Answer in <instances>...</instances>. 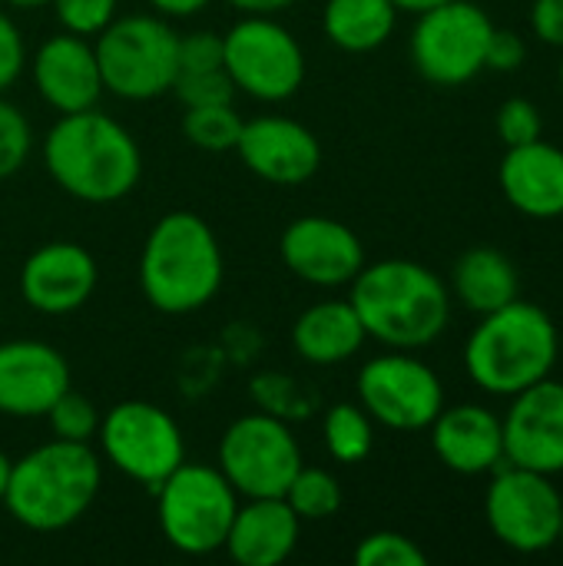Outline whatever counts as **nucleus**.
Wrapping results in <instances>:
<instances>
[{"label": "nucleus", "mask_w": 563, "mask_h": 566, "mask_svg": "<svg viewBox=\"0 0 563 566\" xmlns=\"http://www.w3.org/2000/svg\"><path fill=\"white\" fill-rule=\"evenodd\" d=\"M46 176L76 202L110 206L126 199L143 176L136 136L103 109L90 106L60 116L40 146Z\"/></svg>", "instance_id": "nucleus-1"}, {"label": "nucleus", "mask_w": 563, "mask_h": 566, "mask_svg": "<svg viewBox=\"0 0 563 566\" xmlns=\"http://www.w3.org/2000/svg\"><path fill=\"white\" fill-rule=\"evenodd\" d=\"M348 289V302L358 312L365 335L395 352H418L438 342L451 322L445 282L411 259L365 262Z\"/></svg>", "instance_id": "nucleus-2"}, {"label": "nucleus", "mask_w": 563, "mask_h": 566, "mask_svg": "<svg viewBox=\"0 0 563 566\" xmlns=\"http://www.w3.org/2000/svg\"><path fill=\"white\" fill-rule=\"evenodd\" d=\"M222 279V245L202 216L176 209L156 219L139 252V289L156 312L192 315L216 302Z\"/></svg>", "instance_id": "nucleus-3"}, {"label": "nucleus", "mask_w": 563, "mask_h": 566, "mask_svg": "<svg viewBox=\"0 0 563 566\" xmlns=\"http://www.w3.org/2000/svg\"><path fill=\"white\" fill-rule=\"evenodd\" d=\"M100 484L103 458L90 444L53 438L10 461L0 504L20 527L33 534H56L86 517Z\"/></svg>", "instance_id": "nucleus-4"}, {"label": "nucleus", "mask_w": 563, "mask_h": 566, "mask_svg": "<svg viewBox=\"0 0 563 566\" xmlns=\"http://www.w3.org/2000/svg\"><path fill=\"white\" fill-rule=\"evenodd\" d=\"M557 355L561 338L554 318L541 305L514 298L481 315L465 345V368L481 391L511 398L548 378Z\"/></svg>", "instance_id": "nucleus-5"}, {"label": "nucleus", "mask_w": 563, "mask_h": 566, "mask_svg": "<svg viewBox=\"0 0 563 566\" xmlns=\"http://www.w3.org/2000/svg\"><path fill=\"white\" fill-rule=\"evenodd\" d=\"M103 90L126 103H149L173 90L179 73V33L159 13L113 17L93 36Z\"/></svg>", "instance_id": "nucleus-6"}, {"label": "nucleus", "mask_w": 563, "mask_h": 566, "mask_svg": "<svg viewBox=\"0 0 563 566\" xmlns=\"http://www.w3.org/2000/svg\"><path fill=\"white\" fill-rule=\"evenodd\" d=\"M153 494L163 537L186 557H209L222 551L242 501L216 464L196 461H183Z\"/></svg>", "instance_id": "nucleus-7"}, {"label": "nucleus", "mask_w": 563, "mask_h": 566, "mask_svg": "<svg viewBox=\"0 0 563 566\" xmlns=\"http://www.w3.org/2000/svg\"><path fill=\"white\" fill-rule=\"evenodd\" d=\"M222 66L236 86L259 103H285L305 83V50L295 33L265 13H242L222 33Z\"/></svg>", "instance_id": "nucleus-8"}, {"label": "nucleus", "mask_w": 563, "mask_h": 566, "mask_svg": "<svg viewBox=\"0 0 563 566\" xmlns=\"http://www.w3.org/2000/svg\"><path fill=\"white\" fill-rule=\"evenodd\" d=\"M100 458L123 478L156 491L183 461L186 438L169 411L153 401H119L100 418Z\"/></svg>", "instance_id": "nucleus-9"}, {"label": "nucleus", "mask_w": 563, "mask_h": 566, "mask_svg": "<svg viewBox=\"0 0 563 566\" xmlns=\"http://www.w3.org/2000/svg\"><path fill=\"white\" fill-rule=\"evenodd\" d=\"M302 444L285 424V418L269 411H252L236 418L219 441L216 468L232 484V491L249 497H282L302 468Z\"/></svg>", "instance_id": "nucleus-10"}, {"label": "nucleus", "mask_w": 563, "mask_h": 566, "mask_svg": "<svg viewBox=\"0 0 563 566\" xmlns=\"http://www.w3.org/2000/svg\"><path fill=\"white\" fill-rule=\"evenodd\" d=\"M494 23L471 0H445L418 13L411 30V63L435 86L471 83L488 60Z\"/></svg>", "instance_id": "nucleus-11"}, {"label": "nucleus", "mask_w": 563, "mask_h": 566, "mask_svg": "<svg viewBox=\"0 0 563 566\" xmlns=\"http://www.w3.org/2000/svg\"><path fill=\"white\" fill-rule=\"evenodd\" d=\"M484 517L514 554H544L557 547L563 497L548 474L501 464L484 494Z\"/></svg>", "instance_id": "nucleus-12"}, {"label": "nucleus", "mask_w": 563, "mask_h": 566, "mask_svg": "<svg viewBox=\"0 0 563 566\" xmlns=\"http://www.w3.org/2000/svg\"><path fill=\"white\" fill-rule=\"evenodd\" d=\"M358 405L392 431H425L445 408V388L431 365L408 352L378 355L358 371Z\"/></svg>", "instance_id": "nucleus-13"}, {"label": "nucleus", "mask_w": 563, "mask_h": 566, "mask_svg": "<svg viewBox=\"0 0 563 566\" xmlns=\"http://www.w3.org/2000/svg\"><path fill=\"white\" fill-rule=\"evenodd\" d=\"M279 259L305 285L342 289L365 269V245L338 219L299 216L282 229Z\"/></svg>", "instance_id": "nucleus-14"}, {"label": "nucleus", "mask_w": 563, "mask_h": 566, "mask_svg": "<svg viewBox=\"0 0 563 566\" xmlns=\"http://www.w3.org/2000/svg\"><path fill=\"white\" fill-rule=\"evenodd\" d=\"M504 431V464L561 474L563 471V381L551 375L538 385L511 395V408L501 418Z\"/></svg>", "instance_id": "nucleus-15"}, {"label": "nucleus", "mask_w": 563, "mask_h": 566, "mask_svg": "<svg viewBox=\"0 0 563 566\" xmlns=\"http://www.w3.org/2000/svg\"><path fill=\"white\" fill-rule=\"evenodd\" d=\"M96 282H100V265L93 252L66 239L37 245L23 259L20 275H17L20 298L33 312L50 315V318L80 312L96 292Z\"/></svg>", "instance_id": "nucleus-16"}, {"label": "nucleus", "mask_w": 563, "mask_h": 566, "mask_svg": "<svg viewBox=\"0 0 563 566\" xmlns=\"http://www.w3.org/2000/svg\"><path fill=\"white\" fill-rule=\"evenodd\" d=\"M242 166L272 186H302L322 169L319 136L292 116H252L242 123L232 149Z\"/></svg>", "instance_id": "nucleus-17"}, {"label": "nucleus", "mask_w": 563, "mask_h": 566, "mask_svg": "<svg viewBox=\"0 0 563 566\" xmlns=\"http://www.w3.org/2000/svg\"><path fill=\"white\" fill-rule=\"evenodd\" d=\"M63 391H70V365L53 345L37 338L0 342L3 418H43Z\"/></svg>", "instance_id": "nucleus-18"}, {"label": "nucleus", "mask_w": 563, "mask_h": 566, "mask_svg": "<svg viewBox=\"0 0 563 566\" xmlns=\"http://www.w3.org/2000/svg\"><path fill=\"white\" fill-rule=\"evenodd\" d=\"M30 76H33L40 99L60 116L90 109L106 93L93 43L86 36H76L66 30L46 36L33 50Z\"/></svg>", "instance_id": "nucleus-19"}, {"label": "nucleus", "mask_w": 563, "mask_h": 566, "mask_svg": "<svg viewBox=\"0 0 563 566\" xmlns=\"http://www.w3.org/2000/svg\"><path fill=\"white\" fill-rule=\"evenodd\" d=\"M431 448L438 461L465 478L488 474L504 464V431L501 418L484 405L441 408L431 421Z\"/></svg>", "instance_id": "nucleus-20"}, {"label": "nucleus", "mask_w": 563, "mask_h": 566, "mask_svg": "<svg viewBox=\"0 0 563 566\" xmlns=\"http://www.w3.org/2000/svg\"><path fill=\"white\" fill-rule=\"evenodd\" d=\"M302 537V521L285 504V497H249L229 524L222 551L239 566L285 564Z\"/></svg>", "instance_id": "nucleus-21"}, {"label": "nucleus", "mask_w": 563, "mask_h": 566, "mask_svg": "<svg viewBox=\"0 0 563 566\" xmlns=\"http://www.w3.org/2000/svg\"><path fill=\"white\" fill-rule=\"evenodd\" d=\"M498 182L504 199L531 219L563 216V149L534 139L524 146H508Z\"/></svg>", "instance_id": "nucleus-22"}, {"label": "nucleus", "mask_w": 563, "mask_h": 566, "mask_svg": "<svg viewBox=\"0 0 563 566\" xmlns=\"http://www.w3.org/2000/svg\"><path fill=\"white\" fill-rule=\"evenodd\" d=\"M365 325L348 298L315 302L292 325V348L302 361L332 368L348 361L365 345Z\"/></svg>", "instance_id": "nucleus-23"}, {"label": "nucleus", "mask_w": 563, "mask_h": 566, "mask_svg": "<svg viewBox=\"0 0 563 566\" xmlns=\"http://www.w3.org/2000/svg\"><path fill=\"white\" fill-rule=\"evenodd\" d=\"M451 285H455L458 302L478 315H488L521 298V279H518L514 262L501 249H491V245L468 249L455 262Z\"/></svg>", "instance_id": "nucleus-24"}, {"label": "nucleus", "mask_w": 563, "mask_h": 566, "mask_svg": "<svg viewBox=\"0 0 563 566\" xmlns=\"http://www.w3.org/2000/svg\"><path fill=\"white\" fill-rule=\"evenodd\" d=\"M398 13L395 0H329L322 10V30L329 43L345 53H372L388 43Z\"/></svg>", "instance_id": "nucleus-25"}, {"label": "nucleus", "mask_w": 563, "mask_h": 566, "mask_svg": "<svg viewBox=\"0 0 563 566\" xmlns=\"http://www.w3.org/2000/svg\"><path fill=\"white\" fill-rule=\"evenodd\" d=\"M322 438H325V451L338 464H362L375 448V421L362 405L338 401L325 411Z\"/></svg>", "instance_id": "nucleus-26"}, {"label": "nucleus", "mask_w": 563, "mask_h": 566, "mask_svg": "<svg viewBox=\"0 0 563 566\" xmlns=\"http://www.w3.org/2000/svg\"><path fill=\"white\" fill-rule=\"evenodd\" d=\"M242 116L236 103H212V106H186L183 113V136L202 153H232L242 133Z\"/></svg>", "instance_id": "nucleus-27"}, {"label": "nucleus", "mask_w": 563, "mask_h": 566, "mask_svg": "<svg viewBox=\"0 0 563 566\" xmlns=\"http://www.w3.org/2000/svg\"><path fill=\"white\" fill-rule=\"evenodd\" d=\"M282 497L302 524L305 521H329L342 511V484L332 471H322V468L302 464Z\"/></svg>", "instance_id": "nucleus-28"}, {"label": "nucleus", "mask_w": 563, "mask_h": 566, "mask_svg": "<svg viewBox=\"0 0 563 566\" xmlns=\"http://www.w3.org/2000/svg\"><path fill=\"white\" fill-rule=\"evenodd\" d=\"M43 418H46L53 438H60V441H76V444H93L103 415L96 411V405H93L90 398H83V395H76V391L70 388V391H63V395L56 398V405H53Z\"/></svg>", "instance_id": "nucleus-29"}, {"label": "nucleus", "mask_w": 563, "mask_h": 566, "mask_svg": "<svg viewBox=\"0 0 563 566\" xmlns=\"http://www.w3.org/2000/svg\"><path fill=\"white\" fill-rule=\"evenodd\" d=\"M33 149V126L17 103L0 96V179L17 176Z\"/></svg>", "instance_id": "nucleus-30"}, {"label": "nucleus", "mask_w": 563, "mask_h": 566, "mask_svg": "<svg viewBox=\"0 0 563 566\" xmlns=\"http://www.w3.org/2000/svg\"><path fill=\"white\" fill-rule=\"evenodd\" d=\"M355 564L358 566H425L428 554L405 534L398 531H375L362 537L355 547Z\"/></svg>", "instance_id": "nucleus-31"}, {"label": "nucleus", "mask_w": 563, "mask_h": 566, "mask_svg": "<svg viewBox=\"0 0 563 566\" xmlns=\"http://www.w3.org/2000/svg\"><path fill=\"white\" fill-rule=\"evenodd\" d=\"M183 106H212V103H236V86L226 73L219 70H183L173 80L169 90Z\"/></svg>", "instance_id": "nucleus-32"}, {"label": "nucleus", "mask_w": 563, "mask_h": 566, "mask_svg": "<svg viewBox=\"0 0 563 566\" xmlns=\"http://www.w3.org/2000/svg\"><path fill=\"white\" fill-rule=\"evenodd\" d=\"M60 30L93 40L116 17L119 0H50Z\"/></svg>", "instance_id": "nucleus-33"}, {"label": "nucleus", "mask_w": 563, "mask_h": 566, "mask_svg": "<svg viewBox=\"0 0 563 566\" xmlns=\"http://www.w3.org/2000/svg\"><path fill=\"white\" fill-rule=\"evenodd\" d=\"M544 123H541V109L524 99V96H511L501 109H498V136L504 139V146H524L541 139Z\"/></svg>", "instance_id": "nucleus-34"}, {"label": "nucleus", "mask_w": 563, "mask_h": 566, "mask_svg": "<svg viewBox=\"0 0 563 566\" xmlns=\"http://www.w3.org/2000/svg\"><path fill=\"white\" fill-rule=\"evenodd\" d=\"M27 70V40L10 13L0 10V96L23 76Z\"/></svg>", "instance_id": "nucleus-35"}, {"label": "nucleus", "mask_w": 563, "mask_h": 566, "mask_svg": "<svg viewBox=\"0 0 563 566\" xmlns=\"http://www.w3.org/2000/svg\"><path fill=\"white\" fill-rule=\"evenodd\" d=\"M222 66V33L192 30L179 33V73L183 70H219Z\"/></svg>", "instance_id": "nucleus-36"}, {"label": "nucleus", "mask_w": 563, "mask_h": 566, "mask_svg": "<svg viewBox=\"0 0 563 566\" xmlns=\"http://www.w3.org/2000/svg\"><path fill=\"white\" fill-rule=\"evenodd\" d=\"M528 56V46L524 40L514 33V30H498L491 33V43H488V60H484V70H498V73H511L524 63Z\"/></svg>", "instance_id": "nucleus-37"}, {"label": "nucleus", "mask_w": 563, "mask_h": 566, "mask_svg": "<svg viewBox=\"0 0 563 566\" xmlns=\"http://www.w3.org/2000/svg\"><path fill=\"white\" fill-rule=\"evenodd\" d=\"M531 30L538 40L551 46H563V0H534Z\"/></svg>", "instance_id": "nucleus-38"}, {"label": "nucleus", "mask_w": 563, "mask_h": 566, "mask_svg": "<svg viewBox=\"0 0 563 566\" xmlns=\"http://www.w3.org/2000/svg\"><path fill=\"white\" fill-rule=\"evenodd\" d=\"M212 0H149L153 13L166 17V20H186V17H196L209 7Z\"/></svg>", "instance_id": "nucleus-39"}, {"label": "nucleus", "mask_w": 563, "mask_h": 566, "mask_svg": "<svg viewBox=\"0 0 563 566\" xmlns=\"http://www.w3.org/2000/svg\"><path fill=\"white\" fill-rule=\"evenodd\" d=\"M232 10L239 13H265V17H279L285 13L289 7H295L299 0H226Z\"/></svg>", "instance_id": "nucleus-40"}, {"label": "nucleus", "mask_w": 563, "mask_h": 566, "mask_svg": "<svg viewBox=\"0 0 563 566\" xmlns=\"http://www.w3.org/2000/svg\"><path fill=\"white\" fill-rule=\"evenodd\" d=\"M435 3H445V0H395V7L398 10H408V13H421V10H428Z\"/></svg>", "instance_id": "nucleus-41"}, {"label": "nucleus", "mask_w": 563, "mask_h": 566, "mask_svg": "<svg viewBox=\"0 0 563 566\" xmlns=\"http://www.w3.org/2000/svg\"><path fill=\"white\" fill-rule=\"evenodd\" d=\"M7 478H10V458L0 448V501H3V491H7Z\"/></svg>", "instance_id": "nucleus-42"}, {"label": "nucleus", "mask_w": 563, "mask_h": 566, "mask_svg": "<svg viewBox=\"0 0 563 566\" xmlns=\"http://www.w3.org/2000/svg\"><path fill=\"white\" fill-rule=\"evenodd\" d=\"M10 7H23V10H33V7H50V0H3Z\"/></svg>", "instance_id": "nucleus-43"}, {"label": "nucleus", "mask_w": 563, "mask_h": 566, "mask_svg": "<svg viewBox=\"0 0 563 566\" xmlns=\"http://www.w3.org/2000/svg\"><path fill=\"white\" fill-rule=\"evenodd\" d=\"M557 547H563V517H561V534H557Z\"/></svg>", "instance_id": "nucleus-44"}, {"label": "nucleus", "mask_w": 563, "mask_h": 566, "mask_svg": "<svg viewBox=\"0 0 563 566\" xmlns=\"http://www.w3.org/2000/svg\"><path fill=\"white\" fill-rule=\"evenodd\" d=\"M0 318H3V295H0Z\"/></svg>", "instance_id": "nucleus-45"}, {"label": "nucleus", "mask_w": 563, "mask_h": 566, "mask_svg": "<svg viewBox=\"0 0 563 566\" xmlns=\"http://www.w3.org/2000/svg\"><path fill=\"white\" fill-rule=\"evenodd\" d=\"M561 90H563V60H561Z\"/></svg>", "instance_id": "nucleus-46"}]
</instances>
